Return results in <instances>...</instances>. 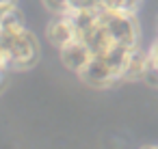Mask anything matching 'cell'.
Returning a JSON list of instances; mask_svg holds the SVG:
<instances>
[{
	"label": "cell",
	"instance_id": "obj_1",
	"mask_svg": "<svg viewBox=\"0 0 158 149\" xmlns=\"http://www.w3.org/2000/svg\"><path fill=\"white\" fill-rule=\"evenodd\" d=\"M0 48L5 54L7 69H28L39 61L37 37L26 26L0 30Z\"/></svg>",
	"mask_w": 158,
	"mask_h": 149
},
{
	"label": "cell",
	"instance_id": "obj_2",
	"mask_svg": "<svg viewBox=\"0 0 158 149\" xmlns=\"http://www.w3.org/2000/svg\"><path fill=\"white\" fill-rule=\"evenodd\" d=\"M102 24L108 28L113 39L117 43L126 46H139V22L136 13L130 11H115V9H104L102 7Z\"/></svg>",
	"mask_w": 158,
	"mask_h": 149
},
{
	"label": "cell",
	"instance_id": "obj_3",
	"mask_svg": "<svg viewBox=\"0 0 158 149\" xmlns=\"http://www.w3.org/2000/svg\"><path fill=\"white\" fill-rule=\"evenodd\" d=\"M78 78H80L85 84H89V87H98V89H102V87H110V84H115V82L121 80L119 74L108 65V61H106L104 56H93V58L89 61V65L78 74Z\"/></svg>",
	"mask_w": 158,
	"mask_h": 149
},
{
	"label": "cell",
	"instance_id": "obj_4",
	"mask_svg": "<svg viewBox=\"0 0 158 149\" xmlns=\"http://www.w3.org/2000/svg\"><path fill=\"white\" fill-rule=\"evenodd\" d=\"M46 35H48V41L59 50L63 46H67L69 41H74L76 39V26H74V20H72V13L52 15L48 26H46Z\"/></svg>",
	"mask_w": 158,
	"mask_h": 149
},
{
	"label": "cell",
	"instance_id": "obj_5",
	"mask_svg": "<svg viewBox=\"0 0 158 149\" xmlns=\"http://www.w3.org/2000/svg\"><path fill=\"white\" fill-rule=\"evenodd\" d=\"M59 54H61V63L69 69V71H74L76 76L89 65V61L93 58V52H91V48L82 41V39H74V41H69L67 46H63L61 50H59Z\"/></svg>",
	"mask_w": 158,
	"mask_h": 149
},
{
	"label": "cell",
	"instance_id": "obj_6",
	"mask_svg": "<svg viewBox=\"0 0 158 149\" xmlns=\"http://www.w3.org/2000/svg\"><path fill=\"white\" fill-rule=\"evenodd\" d=\"M46 9L50 11V15H56V13H72V7H69V0H44Z\"/></svg>",
	"mask_w": 158,
	"mask_h": 149
},
{
	"label": "cell",
	"instance_id": "obj_7",
	"mask_svg": "<svg viewBox=\"0 0 158 149\" xmlns=\"http://www.w3.org/2000/svg\"><path fill=\"white\" fill-rule=\"evenodd\" d=\"M147 52H149V67L158 69V39L147 48Z\"/></svg>",
	"mask_w": 158,
	"mask_h": 149
},
{
	"label": "cell",
	"instance_id": "obj_8",
	"mask_svg": "<svg viewBox=\"0 0 158 149\" xmlns=\"http://www.w3.org/2000/svg\"><path fill=\"white\" fill-rule=\"evenodd\" d=\"M7 71H9V69H0V89L5 87V80H7Z\"/></svg>",
	"mask_w": 158,
	"mask_h": 149
},
{
	"label": "cell",
	"instance_id": "obj_9",
	"mask_svg": "<svg viewBox=\"0 0 158 149\" xmlns=\"http://www.w3.org/2000/svg\"><path fill=\"white\" fill-rule=\"evenodd\" d=\"M0 5H15V0H0Z\"/></svg>",
	"mask_w": 158,
	"mask_h": 149
},
{
	"label": "cell",
	"instance_id": "obj_10",
	"mask_svg": "<svg viewBox=\"0 0 158 149\" xmlns=\"http://www.w3.org/2000/svg\"><path fill=\"white\" fill-rule=\"evenodd\" d=\"M156 26H158V20H156Z\"/></svg>",
	"mask_w": 158,
	"mask_h": 149
}]
</instances>
